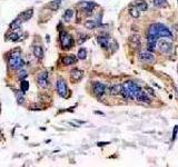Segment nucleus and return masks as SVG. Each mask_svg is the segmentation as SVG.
Instances as JSON below:
<instances>
[{
    "label": "nucleus",
    "mask_w": 178,
    "mask_h": 167,
    "mask_svg": "<svg viewBox=\"0 0 178 167\" xmlns=\"http://www.w3.org/2000/svg\"><path fill=\"white\" fill-rule=\"evenodd\" d=\"M97 41L103 48H107L109 46V38L107 36H99L97 38Z\"/></svg>",
    "instance_id": "obj_15"
},
{
    "label": "nucleus",
    "mask_w": 178,
    "mask_h": 167,
    "mask_svg": "<svg viewBox=\"0 0 178 167\" xmlns=\"http://www.w3.org/2000/svg\"><path fill=\"white\" fill-rule=\"evenodd\" d=\"M78 59H80V60H83V59H86L87 57V50L85 49V48H80L79 49V51H78Z\"/></svg>",
    "instance_id": "obj_25"
},
{
    "label": "nucleus",
    "mask_w": 178,
    "mask_h": 167,
    "mask_svg": "<svg viewBox=\"0 0 178 167\" xmlns=\"http://www.w3.org/2000/svg\"><path fill=\"white\" fill-rule=\"evenodd\" d=\"M138 57L140 60L144 61V62H147V64H153L155 61V56L150 51H142V53H139Z\"/></svg>",
    "instance_id": "obj_7"
},
{
    "label": "nucleus",
    "mask_w": 178,
    "mask_h": 167,
    "mask_svg": "<svg viewBox=\"0 0 178 167\" xmlns=\"http://www.w3.org/2000/svg\"><path fill=\"white\" fill-rule=\"evenodd\" d=\"M109 143H98V146H105V145H108Z\"/></svg>",
    "instance_id": "obj_31"
},
{
    "label": "nucleus",
    "mask_w": 178,
    "mask_h": 167,
    "mask_svg": "<svg viewBox=\"0 0 178 167\" xmlns=\"http://www.w3.org/2000/svg\"><path fill=\"white\" fill-rule=\"evenodd\" d=\"M86 28L88 29H95V28H97L98 26H100V20H89L85 24Z\"/></svg>",
    "instance_id": "obj_16"
},
{
    "label": "nucleus",
    "mask_w": 178,
    "mask_h": 167,
    "mask_svg": "<svg viewBox=\"0 0 178 167\" xmlns=\"http://www.w3.org/2000/svg\"><path fill=\"white\" fill-rule=\"evenodd\" d=\"M156 47H158V50L160 53L169 54V53H172V41L168 40V39L160 38V39H157V41H156Z\"/></svg>",
    "instance_id": "obj_2"
},
{
    "label": "nucleus",
    "mask_w": 178,
    "mask_h": 167,
    "mask_svg": "<svg viewBox=\"0 0 178 167\" xmlns=\"http://www.w3.org/2000/svg\"><path fill=\"white\" fill-rule=\"evenodd\" d=\"M32 15H33V10H32V9H28V10L23 11L22 14H20L19 18L22 20V21H27V20H29L31 17H32Z\"/></svg>",
    "instance_id": "obj_14"
},
{
    "label": "nucleus",
    "mask_w": 178,
    "mask_h": 167,
    "mask_svg": "<svg viewBox=\"0 0 178 167\" xmlns=\"http://www.w3.org/2000/svg\"><path fill=\"white\" fill-rule=\"evenodd\" d=\"M33 54L38 59H41L44 57V50H42L41 46H35L33 47Z\"/></svg>",
    "instance_id": "obj_17"
},
{
    "label": "nucleus",
    "mask_w": 178,
    "mask_h": 167,
    "mask_svg": "<svg viewBox=\"0 0 178 167\" xmlns=\"http://www.w3.org/2000/svg\"><path fill=\"white\" fill-rule=\"evenodd\" d=\"M83 70L77 69V68H75V69H72L70 71V78H71L72 81H79L83 78Z\"/></svg>",
    "instance_id": "obj_10"
},
{
    "label": "nucleus",
    "mask_w": 178,
    "mask_h": 167,
    "mask_svg": "<svg viewBox=\"0 0 178 167\" xmlns=\"http://www.w3.org/2000/svg\"><path fill=\"white\" fill-rule=\"evenodd\" d=\"M76 61H77V57H76L75 55H66L61 58V62L64 65H66V66L75 64Z\"/></svg>",
    "instance_id": "obj_11"
},
{
    "label": "nucleus",
    "mask_w": 178,
    "mask_h": 167,
    "mask_svg": "<svg viewBox=\"0 0 178 167\" xmlns=\"http://www.w3.org/2000/svg\"><path fill=\"white\" fill-rule=\"evenodd\" d=\"M122 87H124V88H125L126 90L129 92L131 99H135V96L138 94L139 90H142V89H140V87H139L137 84L134 83V81H126V83L122 85Z\"/></svg>",
    "instance_id": "obj_3"
},
{
    "label": "nucleus",
    "mask_w": 178,
    "mask_h": 167,
    "mask_svg": "<svg viewBox=\"0 0 178 167\" xmlns=\"http://www.w3.org/2000/svg\"><path fill=\"white\" fill-rule=\"evenodd\" d=\"M23 94L25 92H16V96H17V100H18V104H22L23 101H25V96H23Z\"/></svg>",
    "instance_id": "obj_26"
},
{
    "label": "nucleus",
    "mask_w": 178,
    "mask_h": 167,
    "mask_svg": "<svg viewBox=\"0 0 178 167\" xmlns=\"http://www.w3.org/2000/svg\"><path fill=\"white\" fill-rule=\"evenodd\" d=\"M122 90V85H114L112 87H110L109 92L111 95H119Z\"/></svg>",
    "instance_id": "obj_18"
},
{
    "label": "nucleus",
    "mask_w": 178,
    "mask_h": 167,
    "mask_svg": "<svg viewBox=\"0 0 178 167\" xmlns=\"http://www.w3.org/2000/svg\"><path fill=\"white\" fill-rule=\"evenodd\" d=\"M157 36L161 37V38L172 39V31L166 27V26H164L163 24H157Z\"/></svg>",
    "instance_id": "obj_6"
},
{
    "label": "nucleus",
    "mask_w": 178,
    "mask_h": 167,
    "mask_svg": "<svg viewBox=\"0 0 178 167\" xmlns=\"http://www.w3.org/2000/svg\"><path fill=\"white\" fill-rule=\"evenodd\" d=\"M56 87H57V92H58L59 96H61V97H64V98L68 97V92H69V90L67 88L66 81H65L64 79H61V78L58 79Z\"/></svg>",
    "instance_id": "obj_5"
},
{
    "label": "nucleus",
    "mask_w": 178,
    "mask_h": 167,
    "mask_svg": "<svg viewBox=\"0 0 178 167\" xmlns=\"http://www.w3.org/2000/svg\"><path fill=\"white\" fill-rule=\"evenodd\" d=\"M135 99L138 100V101H140V103H149L150 101V99L147 96V94H146L145 92H142V90H139L138 94L135 96Z\"/></svg>",
    "instance_id": "obj_12"
},
{
    "label": "nucleus",
    "mask_w": 178,
    "mask_h": 167,
    "mask_svg": "<svg viewBox=\"0 0 178 167\" xmlns=\"http://www.w3.org/2000/svg\"><path fill=\"white\" fill-rule=\"evenodd\" d=\"M60 44H61V47L64 48V49H69V48H71L72 45H74V40H72L70 35H68V33L65 32V31H61Z\"/></svg>",
    "instance_id": "obj_4"
},
{
    "label": "nucleus",
    "mask_w": 178,
    "mask_h": 167,
    "mask_svg": "<svg viewBox=\"0 0 178 167\" xmlns=\"http://www.w3.org/2000/svg\"><path fill=\"white\" fill-rule=\"evenodd\" d=\"M8 62H9V67H10L11 69H15V70L20 69V68H22L23 65H25V61H23V59L21 58L19 50L14 54H11V55L9 56Z\"/></svg>",
    "instance_id": "obj_1"
},
{
    "label": "nucleus",
    "mask_w": 178,
    "mask_h": 167,
    "mask_svg": "<svg viewBox=\"0 0 178 167\" xmlns=\"http://www.w3.org/2000/svg\"><path fill=\"white\" fill-rule=\"evenodd\" d=\"M72 16H74V10H71V9H67L64 14L65 21H69V20L72 18Z\"/></svg>",
    "instance_id": "obj_24"
},
{
    "label": "nucleus",
    "mask_w": 178,
    "mask_h": 167,
    "mask_svg": "<svg viewBox=\"0 0 178 167\" xmlns=\"http://www.w3.org/2000/svg\"><path fill=\"white\" fill-rule=\"evenodd\" d=\"M154 5L157 8H166L168 7V1L167 0H154Z\"/></svg>",
    "instance_id": "obj_19"
},
{
    "label": "nucleus",
    "mask_w": 178,
    "mask_h": 167,
    "mask_svg": "<svg viewBox=\"0 0 178 167\" xmlns=\"http://www.w3.org/2000/svg\"><path fill=\"white\" fill-rule=\"evenodd\" d=\"M129 12H130V15L134 17V18H138L139 15H140V11H139L136 7H131L130 10H129Z\"/></svg>",
    "instance_id": "obj_27"
},
{
    "label": "nucleus",
    "mask_w": 178,
    "mask_h": 167,
    "mask_svg": "<svg viewBox=\"0 0 178 167\" xmlns=\"http://www.w3.org/2000/svg\"><path fill=\"white\" fill-rule=\"evenodd\" d=\"M92 92H94V94L96 95L97 97H101L106 92V86L104 84L99 83V81L94 83V85H92Z\"/></svg>",
    "instance_id": "obj_8"
},
{
    "label": "nucleus",
    "mask_w": 178,
    "mask_h": 167,
    "mask_svg": "<svg viewBox=\"0 0 178 167\" xmlns=\"http://www.w3.org/2000/svg\"><path fill=\"white\" fill-rule=\"evenodd\" d=\"M130 44L134 46V48H138L139 46H140V38H139V36L135 35V36L131 37V38H130Z\"/></svg>",
    "instance_id": "obj_21"
},
{
    "label": "nucleus",
    "mask_w": 178,
    "mask_h": 167,
    "mask_svg": "<svg viewBox=\"0 0 178 167\" xmlns=\"http://www.w3.org/2000/svg\"><path fill=\"white\" fill-rule=\"evenodd\" d=\"M29 89V83L27 80H22L21 81V85H20V90L23 92H26Z\"/></svg>",
    "instance_id": "obj_28"
},
{
    "label": "nucleus",
    "mask_w": 178,
    "mask_h": 167,
    "mask_svg": "<svg viewBox=\"0 0 178 167\" xmlns=\"http://www.w3.org/2000/svg\"><path fill=\"white\" fill-rule=\"evenodd\" d=\"M18 38H19L18 33H11V35L8 36V40H10V41H17Z\"/></svg>",
    "instance_id": "obj_29"
},
{
    "label": "nucleus",
    "mask_w": 178,
    "mask_h": 167,
    "mask_svg": "<svg viewBox=\"0 0 178 167\" xmlns=\"http://www.w3.org/2000/svg\"><path fill=\"white\" fill-rule=\"evenodd\" d=\"M61 6V0H53V2H50V5L48 6L51 10L56 11V10H58L59 7Z\"/></svg>",
    "instance_id": "obj_22"
},
{
    "label": "nucleus",
    "mask_w": 178,
    "mask_h": 167,
    "mask_svg": "<svg viewBox=\"0 0 178 167\" xmlns=\"http://www.w3.org/2000/svg\"><path fill=\"white\" fill-rule=\"evenodd\" d=\"M37 81H38V85L41 87V88H47L48 87V72L47 71L39 72L38 76H37Z\"/></svg>",
    "instance_id": "obj_9"
},
{
    "label": "nucleus",
    "mask_w": 178,
    "mask_h": 167,
    "mask_svg": "<svg viewBox=\"0 0 178 167\" xmlns=\"http://www.w3.org/2000/svg\"><path fill=\"white\" fill-rule=\"evenodd\" d=\"M96 6H97V3L92 2V1H88V2H81L80 3L81 8H83L85 11H87L88 14H90V12H91L92 9H94Z\"/></svg>",
    "instance_id": "obj_13"
},
{
    "label": "nucleus",
    "mask_w": 178,
    "mask_h": 167,
    "mask_svg": "<svg viewBox=\"0 0 178 167\" xmlns=\"http://www.w3.org/2000/svg\"><path fill=\"white\" fill-rule=\"evenodd\" d=\"M27 76H28L27 71H26V70H21V71L19 72V75H18V78H19L20 80H23V79H25Z\"/></svg>",
    "instance_id": "obj_30"
},
{
    "label": "nucleus",
    "mask_w": 178,
    "mask_h": 167,
    "mask_svg": "<svg viewBox=\"0 0 178 167\" xmlns=\"http://www.w3.org/2000/svg\"><path fill=\"white\" fill-rule=\"evenodd\" d=\"M21 24H22V20L20 19L19 17H18L16 20H14V21L10 24V29H12V30H16V29H18V28L21 26Z\"/></svg>",
    "instance_id": "obj_20"
},
{
    "label": "nucleus",
    "mask_w": 178,
    "mask_h": 167,
    "mask_svg": "<svg viewBox=\"0 0 178 167\" xmlns=\"http://www.w3.org/2000/svg\"><path fill=\"white\" fill-rule=\"evenodd\" d=\"M135 7H136L139 11H146V10H147V8H148L147 3L145 2V1H138Z\"/></svg>",
    "instance_id": "obj_23"
}]
</instances>
